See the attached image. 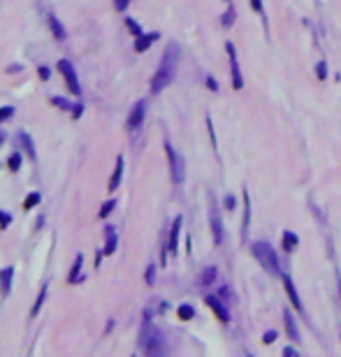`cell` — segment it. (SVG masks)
Here are the masks:
<instances>
[{
  "mask_svg": "<svg viewBox=\"0 0 341 357\" xmlns=\"http://www.w3.org/2000/svg\"><path fill=\"white\" fill-rule=\"evenodd\" d=\"M179 45L176 42H170L165 49V54H163V61H160V67L156 70L153 74V79H151V90L153 93H160V90H165L170 86V81L174 79L176 74V63H179Z\"/></svg>",
  "mask_w": 341,
  "mask_h": 357,
  "instance_id": "obj_1",
  "label": "cell"
},
{
  "mask_svg": "<svg viewBox=\"0 0 341 357\" xmlns=\"http://www.w3.org/2000/svg\"><path fill=\"white\" fill-rule=\"evenodd\" d=\"M140 346L144 348L146 355H165V339L163 334L158 332V327H153L149 322V313H144V325H142V334H140Z\"/></svg>",
  "mask_w": 341,
  "mask_h": 357,
  "instance_id": "obj_2",
  "label": "cell"
},
{
  "mask_svg": "<svg viewBox=\"0 0 341 357\" xmlns=\"http://www.w3.org/2000/svg\"><path fill=\"white\" fill-rule=\"evenodd\" d=\"M253 255H255V260L269 271V274H279V258H276L274 248H271L267 241H255L253 244Z\"/></svg>",
  "mask_w": 341,
  "mask_h": 357,
  "instance_id": "obj_3",
  "label": "cell"
},
{
  "mask_svg": "<svg viewBox=\"0 0 341 357\" xmlns=\"http://www.w3.org/2000/svg\"><path fill=\"white\" fill-rule=\"evenodd\" d=\"M165 151H167V160H170V174H172V181L179 186V183H184V177H186L184 158L174 151L172 144H165Z\"/></svg>",
  "mask_w": 341,
  "mask_h": 357,
  "instance_id": "obj_4",
  "label": "cell"
},
{
  "mask_svg": "<svg viewBox=\"0 0 341 357\" xmlns=\"http://www.w3.org/2000/svg\"><path fill=\"white\" fill-rule=\"evenodd\" d=\"M209 221H211V232H214V244L219 246L223 241V221H220L219 206H216L214 197H209Z\"/></svg>",
  "mask_w": 341,
  "mask_h": 357,
  "instance_id": "obj_5",
  "label": "cell"
},
{
  "mask_svg": "<svg viewBox=\"0 0 341 357\" xmlns=\"http://www.w3.org/2000/svg\"><path fill=\"white\" fill-rule=\"evenodd\" d=\"M227 56H230V70H232V86L237 90L244 89V77H242V70H239V61H237V51H235V45L227 42Z\"/></svg>",
  "mask_w": 341,
  "mask_h": 357,
  "instance_id": "obj_6",
  "label": "cell"
},
{
  "mask_svg": "<svg viewBox=\"0 0 341 357\" xmlns=\"http://www.w3.org/2000/svg\"><path fill=\"white\" fill-rule=\"evenodd\" d=\"M58 72H63V77H65V84L70 86L72 95H79V93H81V89H79L77 74H74V67L70 65V61H58Z\"/></svg>",
  "mask_w": 341,
  "mask_h": 357,
  "instance_id": "obj_7",
  "label": "cell"
},
{
  "mask_svg": "<svg viewBox=\"0 0 341 357\" xmlns=\"http://www.w3.org/2000/svg\"><path fill=\"white\" fill-rule=\"evenodd\" d=\"M144 114H146V102H144V100H140V102L132 107L130 116H128V130H130V133H135V130H137V128L142 125V121H144Z\"/></svg>",
  "mask_w": 341,
  "mask_h": 357,
  "instance_id": "obj_8",
  "label": "cell"
},
{
  "mask_svg": "<svg viewBox=\"0 0 341 357\" xmlns=\"http://www.w3.org/2000/svg\"><path fill=\"white\" fill-rule=\"evenodd\" d=\"M283 288H286V292H288V297H290V302H292V306H295L297 311H302V313H304V306H302V299H299L297 290H295V286H292V278H290L288 274H283Z\"/></svg>",
  "mask_w": 341,
  "mask_h": 357,
  "instance_id": "obj_9",
  "label": "cell"
},
{
  "mask_svg": "<svg viewBox=\"0 0 341 357\" xmlns=\"http://www.w3.org/2000/svg\"><path fill=\"white\" fill-rule=\"evenodd\" d=\"M181 223H184V218L176 216L174 225H172V230H170V250H172V255H176V250H179V232H181Z\"/></svg>",
  "mask_w": 341,
  "mask_h": 357,
  "instance_id": "obj_10",
  "label": "cell"
},
{
  "mask_svg": "<svg viewBox=\"0 0 341 357\" xmlns=\"http://www.w3.org/2000/svg\"><path fill=\"white\" fill-rule=\"evenodd\" d=\"M156 40H158V33H146V35H140L137 40H135V51H137V54H144V51H146V49H149Z\"/></svg>",
  "mask_w": 341,
  "mask_h": 357,
  "instance_id": "obj_11",
  "label": "cell"
},
{
  "mask_svg": "<svg viewBox=\"0 0 341 357\" xmlns=\"http://www.w3.org/2000/svg\"><path fill=\"white\" fill-rule=\"evenodd\" d=\"M12 278H14V269L7 267L0 271V295L7 297L9 295V288H12Z\"/></svg>",
  "mask_w": 341,
  "mask_h": 357,
  "instance_id": "obj_12",
  "label": "cell"
},
{
  "mask_svg": "<svg viewBox=\"0 0 341 357\" xmlns=\"http://www.w3.org/2000/svg\"><path fill=\"white\" fill-rule=\"evenodd\" d=\"M81 267H84V255H77V258H74V265H72V269H70V274H68V283H81V281H84Z\"/></svg>",
  "mask_w": 341,
  "mask_h": 357,
  "instance_id": "obj_13",
  "label": "cell"
},
{
  "mask_svg": "<svg viewBox=\"0 0 341 357\" xmlns=\"http://www.w3.org/2000/svg\"><path fill=\"white\" fill-rule=\"evenodd\" d=\"M123 167H125V160H123V156L116 158V167H114V174L109 178V190H116L119 183H121V177H123Z\"/></svg>",
  "mask_w": 341,
  "mask_h": 357,
  "instance_id": "obj_14",
  "label": "cell"
},
{
  "mask_svg": "<svg viewBox=\"0 0 341 357\" xmlns=\"http://www.w3.org/2000/svg\"><path fill=\"white\" fill-rule=\"evenodd\" d=\"M204 302H207V306H209L211 311H214L216 315H219V320H220V322H227V320H230V315H227V311L223 309V304H220L219 299H216V297H207Z\"/></svg>",
  "mask_w": 341,
  "mask_h": 357,
  "instance_id": "obj_15",
  "label": "cell"
},
{
  "mask_svg": "<svg viewBox=\"0 0 341 357\" xmlns=\"http://www.w3.org/2000/svg\"><path fill=\"white\" fill-rule=\"evenodd\" d=\"M105 239H107V244H105V255H112L114 250H116V244H119V239H116V232H114V227L112 225H107L105 227Z\"/></svg>",
  "mask_w": 341,
  "mask_h": 357,
  "instance_id": "obj_16",
  "label": "cell"
},
{
  "mask_svg": "<svg viewBox=\"0 0 341 357\" xmlns=\"http://www.w3.org/2000/svg\"><path fill=\"white\" fill-rule=\"evenodd\" d=\"M49 28H51L53 37H56V40H58V42H63V40H65V37H68V35H65V28L61 26V21H58V19L53 17V14H51V17H49Z\"/></svg>",
  "mask_w": 341,
  "mask_h": 357,
  "instance_id": "obj_17",
  "label": "cell"
},
{
  "mask_svg": "<svg viewBox=\"0 0 341 357\" xmlns=\"http://www.w3.org/2000/svg\"><path fill=\"white\" fill-rule=\"evenodd\" d=\"M283 320H286V330H288V336L292 341H299L302 336H299V332H297V325H295V320H292V315H290L288 311L283 313Z\"/></svg>",
  "mask_w": 341,
  "mask_h": 357,
  "instance_id": "obj_18",
  "label": "cell"
},
{
  "mask_svg": "<svg viewBox=\"0 0 341 357\" xmlns=\"http://www.w3.org/2000/svg\"><path fill=\"white\" fill-rule=\"evenodd\" d=\"M19 142H21L24 151H26L30 158H35V144H33V139H30V137H28V133H19Z\"/></svg>",
  "mask_w": 341,
  "mask_h": 357,
  "instance_id": "obj_19",
  "label": "cell"
},
{
  "mask_svg": "<svg viewBox=\"0 0 341 357\" xmlns=\"http://www.w3.org/2000/svg\"><path fill=\"white\" fill-rule=\"evenodd\" d=\"M47 290H49V286L44 283V286H42V290H40V295H37V299H35V306L30 309V318H35L37 313H40V309H42L44 299H47Z\"/></svg>",
  "mask_w": 341,
  "mask_h": 357,
  "instance_id": "obj_20",
  "label": "cell"
},
{
  "mask_svg": "<svg viewBox=\"0 0 341 357\" xmlns=\"http://www.w3.org/2000/svg\"><path fill=\"white\" fill-rule=\"evenodd\" d=\"M283 248L286 250H295L297 248V244H299V239H297V234L295 232H283Z\"/></svg>",
  "mask_w": 341,
  "mask_h": 357,
  "instance_id": "obj_21",
  "label": "cell"
},
{
  "mask_svg": "<svg viewBox=\"0 0 341 357\" xmlns=\"http://www.w3.org/2000/svg\"><path fill=\"white\" fill-rule=\"evenodd\" d=\"M193 315H195V311H193L191 304H181V306H179V318H181V320H191Z\"/></svg>",
  "mask_w": 341,
  "mask_h": 357,
  "instance_id": "obj_22",
  "label": "cell"
},
{
  "mask_svg": "<svg viewBox=\"0 0 341 357\" xmlns=\"http://www.w3.org/2000/svg\"><path fill=\"white\" fill-rule=\"evenodd\" d=\"M7 167H9V170H12V172H17L19 167H21V153H12V156H9Z\"/></svg>",
  "mask_w": 341,
  "mask_h": 357,
  "instance_id": "obj_23",
  "label": "cell"
},
{
  "mask_svg": "<svg viewBox=\"0 0 341 357\" xmlns=\"http://www.w3.org/2000/svg\"><path fill=\"white\" fill-rule=\"evenodd\" d=\"M125 26H128V30H130V33H132L135 37H140V35H142V28L137 26V21H135V19H125Z\"/></svg>",
  "mask_w": 341,
  "mask_h": 357,
  "instance_id": "obj_24",
  "label": "cell"
},
{
  "mask_svg": "<svg viewBox=\"0 0 341 357\" xmlns=\"http://www.w3.org/2000/svg\"><path fill=\"white\" fill-rule=\"evenodd\" d=\"M37 202H40V193H30V195L26 197V202H24V209H33Z\"/></svg>",
  "mask_w": 341,
  "mask_h": 357,
  "instance_id": "obj_25",
  "label": "cell"
},
{
  "mask_svg": "<svg viewBox=\"0 0 341 357\" xmlns=\"http://www.w3.org/2000/svg\"><path fill=\"white\" fill-rule=\"evenodd\" d=\"M114 206H116V202H114V200L105 202V204H102V209H100V218H107V216L112 214V209H114Z\"/></svg>",
  "mask_w": 341,
  "mask_h": 357,
  "instance_id": "obj_26",
  "label": "cell"
},
{
  "mask_svg": "<svg viewBox=\"0 0 341 357\" xmlns=\"http://www.w3.org/2000/svg\"><path fill=\"white\" fill-rule=\"evenodd\" d=\"M214 276H216V269H204V271H202L200 283H211V281H214Z\"/></svg>",
  "mask_w": 341,
  "mask_h": 357,
  "instance_id": "obj_27",
  "label": "cell"
},
{
  "mask_svg": "<svg viewBox=\"0 0 341 357\" xmlns=\"http://www.w3.org/2000/svg\"><path fill=\"white\" fill-rule=\"evenodd\" d=\"M51 105H56V107L65 109V112H72V107H74V105H70V102H65V100H61V98H53V100H51Z\"/></svg>",
  "mask_w": 341,
  "mask_h": 357,
  "instance_id": "obj_28",
  "label": "cell"
},
{
  "mask_svg": "<svg viewBox=\"0 0 341 357\" xmlns=\"http://www.w3.org/2000/svg\"><path fill=\"white\" fill-rule=\"evenodd\" d=\"M232 21H235V7L230 5V7H227V12H225V17H223V23H225V26H230Z\"/></svg>",
  "mask_w": 341,
  "mask_h": 357,
  "instance_id": "obj_29",
  "label": "cell"
},
{
  "mask_svg": "<svg viewBox=\"0 0 341 357\" xmlns=\"http://www.w3.org/2000/svg\"><path fill=\"white\" fill-rule=\"evenodd\" d=\"M12 114H14V107H0V123H2V121H7Z\"/></svg>",
  "mask_w": 341,
  "mask_h": 357,
  "instance_id": "obj_30",
  "label": "cell"
},
{
  "mask_svg": "<svg viewBox=\"0 0 341 357\" xmlns=\"http://www.w3.org/2000/svg\"><path fill=\"white\" fill-rule=\"evenodd\" d=\"M316 74H318V79H325V77H327V65H325V63H318V65H316Z\"/></svg>",
  "mask_w": 341,
  "mask_h": 357,
  "instance_id": "obj_31",
  "label": "cell"
},
{
  "mask_svg": "<svg viewBox=\"0 0 341 357\" xmlns=\"http://www.w3.org/2000/svg\"><path fill=\"white\" fill-rule=\"evenodd\" d=\"M128 5H130V0H114V9H116V12H123Z\"/></svg>",
  "mask_w": 341,
  "mask_h": 357,
  "instance_id": "obj_32",
  "label": "cell"
},
{
  "mask_svg": "<svg viewBox=\"0 0 341 357\" xmlns=\"http://www.w3.org/2000/svg\"><path fill=\"white\" fill-rule=\"evenodd\" d=\"M153 276H156V267L149 265V267H146V283H149V286H153Z\"/></svg>",
  "mask_w": 341,
  "mask_h": 357,
  "instance_id": "obj_33",
  "label": "cell"
},
{
  "mask_svg": "<svg viewBox=\"0 0 341 357\" xmlns=\"http://www.w3.org/2000/svg\"><path fill=\"white\" fill-rule=\"evenodd\" d=\"M9 223H12V216L5 214V211H0V227H7Z\"/></svg>",
  "mask_w": 341,
  "mask_h": 357,
  "instance_id": "obj_34",
  "label": "cell"
},
{
  "mask_svg": "<svg viewBox=\"0 0 341 357\" xmlns=\"http://www.w3.org/2000/svg\"><path fill=\"white\" fill-rule=\"evenodd\" d=\"M274 339H276V332H267V334L263 336L265 343H274Z\"/></svg>",
  "mask_w": 341,
  "mask_h": 357,
  "instance_id": "obj_35",
  "label": "cell"
},
{
  "mask_svg": "<svg viewBox=\"0 0 341 357\" xmlns=\"http://www.w3.org/2000/svg\"><path fill=\"white\" fill-rule=\"evenodd\" d=\"M207 86H209L211 90H219V84H216V79H214V77H207Z\"/></svg>",
  "mask_w": 341,
  "mask_h": 357,
  "instance_id": "obj_36",
  "label": "cell"
},
{
  "mask_svg": "<svg viewBox=\"0 0 341 357\" xmlns=\"http://www.w3.org/2000/svg\"><path fill=\"white\" fill-rule=\"evenodd\" d=\"M81 112H84V107H81V105H74V107H72V116L79 118L81 116Z\"/></svg>",
  "mask_w": 341,
  "mask_h": 357,
  "instance_id": "obj_37",
  "label": "cell"
},
{
  "mask_svg": "<svg viewBox=\"0 0 341 357\" xmlns=\"http://www.w3.org/2000/svg\"><path fill=\"white\" fill-rule=\"evenodd\" d=\"M251 7H253L255 12H263V0H251Z\"/></svg>",
  "mask_w": 341,
  "mask_h": 357,
  "instance_id": "obj_38",
  "label": "cell"
},
{
  "mask_svg": "<svg viewBox=\"0 0 341 357\" xmlns=\"http://www.w3.org/2000/svg\"><path fill=\"white\" fill-rule=\"evenodd\" d=\"M283 355H286V357H295L297 353H295V348H283Z\"/></svg>",
  "mask_w": 341,
  "mask_h": 357,
  "instance_id": "obj_39",
  "label": "cell"
},
{
  "mask_svg": "<svg viewBox=\"0 0 341 357\" xmlns=\"http://www.w3.org/2000/svg\"><path fill=\"white\" fill-rule=\"evenodd\" d=\"M40 77L47 81V79H49V70H47V67H40Z\"/></svg>",
  "mask_w": 341,
  "mask_h": 357,
  "instance_id": "obj_40",
  "label": "cell"
},
{
  "mask_svg": "<svg viewBox=\"0 0 341 357\" xmlns=\"http://www.w3.org/2000/svg\"><path fill=\"white\" fill-rule=\"evenodd\" d=\"M225 206L227 209H232V206H235V200H232V197H225Z\"/></svg>",
  "mask_w": 341,
  "mask_h": 357,
  "instance_id": "obj_41",
  "label": "cell"
},
{
  "mask_svg": "<svg viewBox=\"0 0 341 357\" xmlns=\"http://www.w3.org/2000/svg\"><path fill=\"white\" fill-rule=\"evenodd\" d=\"M7 70H9V72H19V70H21V65H9Z\"/></svg>",
  "mask_w": 341,
  "mask_h": 357,
  "instance_id": "obj_42",
  "label": "cell"
},
{
  "mask_svg": "<svg viewBox=\"0 0 341 357\" xmlns=\"http://www.w3.org/2000/svg\"><path fill=\"white\" fill-rule=\"evenodd\" d=\"M5 142V133H2V130H0V144Z\"/></svg>",
  "mask_w": 341,
  "mask_h": 357,
  "instance_id": "obj_43",
  "label": "cell"
}]
</instances>
